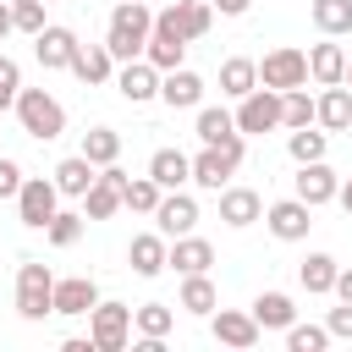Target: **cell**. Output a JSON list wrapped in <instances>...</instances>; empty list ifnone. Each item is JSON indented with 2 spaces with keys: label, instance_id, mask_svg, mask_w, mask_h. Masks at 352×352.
<instances>
[{
  "label": "cell",
  "instance_id": "obj_1",
  "mask_svg": "<svg viewBox=\"0 0 352 352\" xmlns=\"http://www.w3.org/2000/svg\"><path fill=\"white\" fill-rule=\"evenodd\" d=\"M148 33H154V11L148 0H116L110 11V28H104V44L116 60H138L148 50Z\"/></svg>",
  "mask_w": 352,
  "mask_h": 352
},
{
  "label": "cell",
  "instance_id": "obj_2",
  "mask_svg": "<svg viewBox=\"0 0 352 352\" xmlns=\"http://www.w3.org/2000/svg\"><path fill=\"white\" fill-rule=\"evenodd\" d=\"M16 121H22V132L38 138V143H55V138L66 132V110H60V99L44 94V88H22V94H16Z\"/></svg>",
  "mask_w": 352,
  "mask_h": 352
},
{
  "label": "cell",
  "instance_id": "obj_3",
  "mask_svg": "<svg viewBox=\"0 0 352 352\" xmlns=\"http://www.w3.org/2000/svg\"><path fill=\"white\" fill-rule=\"evenodd\" d=\"M16 314L28 324H38L44 314H55V275H50V264H38V258L16 264Z\"/></svg>",
  "mask_w": 352,
  "mask_h": 352
},
{
  "label": "cell",
  "instance_id": "obj_4",
  "mask_svg": "<svg viewBox=\"0 0 352 352\" xmlns=\"http://www.w3.org/2000/svg\"><path fill=\"white\" fill-rule=\"evenodd\" d=\"M236 165H242V138H231V143H204V148L192 154V182H198L204 192H220V187H231Z\"/></svg>",
  "mask_w": 352,
  "mask_h": 352
},
{
  "label": "cell",
  "instance_id": "obj_5",
  "mask_svg": "<svg viewBox=\"0 0 352 352\" xmlns=\"http://www.w3.org/2000/svg\"><path fill=\"white\" fill-rule=\"evenodd\" d=\"M258 82L275 88V94H292V88H308V50L297 44H280L258 60Z\"/></svg>",
  "mask_w": 352,
  "mask_h": 352
},
{
  "label": "cell",
  "instance_id": "obj_6",
  "mask_svg": "<svg viewBox=\"0 0 352 352\" xmlns=\"http://www.w3.org/2000/svg\"><path fill=\"white\" fill-rule=\"evenodd\" d=\"M55 209H60V187H55V176H28L22 192H16V220H22L28 231H44V226L55 220Z\"/></svg>",
  "mask_w": 352,
  "mask_h": 352
},
{
  "label": "cell",
  "instance_id": "obj_7",
  "mask_svg": "<svg viewBox=\"0 0 352 352\" xmlns=\"http://www.w3.org/2000/svg\"><path fill=\"white\" fill-rule=\"evenodd\" d=\"M132 330H138V324H132V308H126V302H104V297L94 302V314H88V336H94L99 352H121V346L132 341Z\"/></svg>",
  "mask_w": 352,
  "mask_h": 352
},
{
  "label": "cell",
  "instance_id": "obj_8",
  "mask_svg": "<svg viewBox=\"0 0 352 352\" xmlns=\"http://www.w3.org/2000/svg\"><path fill=\"white\" fill-rule=\"evenodd\" d=\"M154 28H165V33H176V38H204L209 28H214V6L209 0H176V6H165V11H154Z\"/></svg>",
  "mask_w": 352,
  "mask_h": 352
},
{
  "label": "cell",
  "instance_id": "obj_9",
  "mask_svg": "<svg viewBox=\"0 0 352 352\" xmlns=\"http://www.w3.org/2000/svg\"><path fill=\"white\" fill-rule=\"evenodd\" d=\"M280 126V94L275 88H253L248 99H236V132L242 138H253V132H275Z\"/></svg>",
  "mask_w": 352,
  "mask_h": 352
},
{
  "label": "cell",
  "instance_id": "obj_10",
  "mask_svg": "<svg viewBox=\"0 0 352 352\" xmlns=\"http://www.w3.org/2000/svg\"><path fill=\"white\" fill-rule=\"evenodd\" d=\"M160 66L148 60V55H138V60H121V72H116V94L126 99V104H148V99H160Z\"/></svg>",
  "mask_w": 352,
  "mask_h": 352
},
{
  "label": "cell",
  "instance_id": "obj_11",
  "mask_svg": "<svg viewBox=\"0 0 352 352\" xmlns=\"http://www.w3.org/2000/svg\"><path fill=\"white\" fill-rule=\"evenodd\" d=\"M264 226H270L275 242H302L308 226H314V204H302V198L292 192V198H280V204L264 209Z\"/></svg>",
  "mask_w": 352,
  "mask_h": 352
},
{
  "label": "cell",
  "instance_id": "obj_12",
  "mask_svg": "<svg viewBox=\"0 0 352 352\" xmlns=\"http://www.w3.org/2000/svg\"><path fill=\"white\" fill-rule=\"evenodd\" d=\"M292 192L302 198V204H336V192H341V176L324 165V160H308V165H297V176H292Z\"/></svg>",
  "mask_w": 352,
  "mask_h": 352
},
{
  "label": "cell",
  "instance_id": "obj_13",
  "mask_svg": "<svg viewBox=\"0 0 352 352\" xmlns=\"http://www.w3.org/2000/svg\"><path fill=\"white\" fill-rule=\"evenodd\" d=\"M121 187H126V170H121V165H104L99 182L82 192V214H88V220H110L116 209H126V204H121Z\"/></svg>",
  "mask_w": 352,
  "mask_h": 352
},
{
  "label": "cell",
  "instance_id": "obj_14",
  "mask_svg": "<svg viewBox=\"0 0 352 352\" xmlns=\"http://www.w3.org/2000/svg\"><path fill=\"white\" fill-rule=\"evenodd\" d=\"M209 336L220 341V346H236V352H248V346H258V319L253 314H236V308H214L209 314Z\"/></svg>",
  "mask_w": 352,
  "mask_h": 352
},
{
  "label": "cell",
  "instance_id": "obj_15",
  "mask_svg": "<svg viewBox=\"0 0 352 352\" xmlns=\"http://www.w3.org/2000/svg\"><path fill=\"white\" fill-rule=\"evenodd\" d=\"M33 55H38V66H44V72H72L77 33H72V28H60V22H50L44 33H33Z\"/></svg>",
  "mask_w": 352,
  "mask_h": 352
},
{
  "label": "cell",
  "instance_id": "obj_16",
  "mask_svg": "<svg viewBox=\"0 0 352 352\" xmlns=\"http://www.w3.org/2000/svg\"><path fill=\"white\" fill-rule=\"evenodd\" d=\"M154 226H160L165 236H187V231L198 226V198H192V192H182V187H176V192H165V198H160V209H154Z\"/></svg>",
  "mask_w": 352,
  "mask_h": 352
},
{
  "label": "cell",
  "instance_id": "obj_17",
  "mask_svg": "<svg viewBox=\"0 0 352 352\" xmlns=\"http://www.w3.org/2000/svg\"><path fill=\"white\" fill-rule=\"evenodd\" d=\"M126 258H132V270H138L143 280H154V275L165 270V258H170V236H165V231H138L132 248H126Z\"/></svg>",
  "mask_w": 352,
  "mask_h": 352
},
{
  "label": "cell",
  "instance_id": "obj_18",
  "mask_svg": "<svg viewBox=\"0 0 352 352\" xmlns=\"http://www.w3.org/2000/svg\"><path fill=\"white\" fill-rule=\"evenodd\" d=\"M94 302H99L94 275H66V280H55V314L82 319V314H94Z\"/></svg>",
  "mask_w": 352,
  "mask_h": 352
},
{
  "label": "cell",
  "instance_id": "obj_19",
  "mask_svg": "<svg viewBox=\"0 0 352 352\" xmlns=\"http://www.w3.org/2000/svg\"><path fill=\"white\" fill-rule=\"evenodd\" d=\"M160 99H165L170 110H198V104H204V77L187 72V66L165 72V77H160Z\"/></svg>",
  "mask_w": 352,
  "mask_h": 352
},
{
  "label": "cell",
  "instance_id": "obj_20",
  "mask_svg": "<svg viewBox=\"0 0 352 352\" xmlns=\"http://www.w3.org/2000/svg\"><path fill=\"white\" fill-rule=\"evenodd\" d=\"M220 220H226L231 231H242V226L264 220V198H258L253 187H220Z\"/></svg>",
  "mask_w": 352,
  "mask_h": 352
},
{
  "label": "cell",
  "instance_id": "obj_21",
  "mask_svg": "<svg viewBox=\"0 0 352 352\" xmlns=\"http://www.w3.org/2000/svg\"><path fill=\"white\" fill-rule=\"evenodd\" d=\"M214 264V248L204 242V236H170V258H165V270H176V275H204Z\"/></svg>",
  "mask_w": 352,
  "mask_h": 352
},
{
  "label": "cell",
  "instance_id": "obj_22",
  "mask_svg": "<svg viewBox=\"0 0 352 352\" xmlns=\"http://www.w3.org/2000/svg\"><path fill=\"white\" fill-rule=\"evenodd\" d=\"M308 77H314L319 88H336V82H346V50H341L336 38L314 44V50H308Z\"/></svg>",
  "mask_w": 352,
  "mask_h": 352
},
{
  "label": "cell",
  "instance_id": "obj_23",
  "mask_svg": "<svg viewBox=\"0 0 352 352\" xmlns=\"http://www.w3.org/2000/svg\"><path fill=\"white\" fill-rule=\"evenodd\" d=\"M50 176H55L60 198H82V192H88V187L99 182V165H94L88 154H66V160H60V165H55Z\"/></svg>",
  "mask_w": 352,
  "mask_h": 352
},
{
  "label": "cell",
  "instance_id": "obj_24",
  "mask_svg": "<svg viewBox=\"0 0 352 352\" xmlns=\"http://www.w3.org/2000/svg\"><path fill=\"white\" fill-rule=\"evenodd\" d=\"M314 104H319V110H314V121H319L324 132H352V88H346V82L324 88Z\"/></svg>",
  "mask_w": 352,
  "mask_h": 352
},
{
  "label": "cell",
  "instance_id": "obj_25",
  "mask_svg": "<svg viewBox=\"0 0 352 352\" xmlns=\"http://www.w3.org/2000/svg\"><path fill=\"white\" fill-rule=\"evenodd\" d=\"M72 77H82V82H110V77H116V55H110V44H77V55H72Z\"/></svg>",
  "mask_w": 352,
  "mask_h": 352
},
{
  "label": "cell",
  "instance_id": "obj_26",
  "mask_svg": "<svg viewBox=\"0 0 352 352\" xmlns=\"http://www.w3.org/2000/svg\"><path fill=\"white\" fill-rule=\"evenodd\" d=\"M148 176H154L165 192H176V187H187V182H192V160H187L182 148H154V160H148Z\"/></svg>",
  "mask_w": 352,
  "mask_h": 352
},
{
  "label": "cell",
  "instance_id": "obj_27",
  "mask_svg": "<svg viewBox=\"0 0 352 352\" xmlns=\"http://www.w3.org/2000/svg\"><path fill=\"white\" fill-rule=\"evenodd\" d=\"M248 314L258 319V330H286V324H297V302H292L286 292H258Z\"/></svg>",
  "mask_w": 352,
  "mask_h": 352
},
{
  "label": "cell",
  "instance_id": "obj_28",
  "mask_svg": "<svg viewBox=\"0 0 352 352\" xmlns=\"http://www.w3.org/2000/svg\"><path fill=\"white\" fill-rule=\"evenodd\" d=\"M253 88H258V60H248V55L220 60V94L226 99H248Z\"/></svg>",
  "mask_w": 352,
  "mask_h": 352
},
{
  "label": "cell",
  "instance_id": "obj_29",
  "mask_svg": "<svg viewBox=\"0 0 352 352\" xmlns=\"http://www.w3.org/2000/svg\"><path fill=\"white\" fill-rule=\"evenodd\" d=\"M336 275H341V264H336L330 253H308V258L297 264V280H302V292H314V297L336 292Z\"/></svg>",
  "mask_w": 352,
  "mask_h": 352
},
{
  "label": "cell",
  "instance_id": "obj_30",
  "mask_svg": "<svg viewBox=\"0 0 352 352\" xmlns=\"http://www.w3.org/2000/svg\"><path fill=\"white\" fill-rule=\"evenodd\" d=\"M198 143H231V138H242L236 132V116L231 110H220V104H198Z\"/></svg>",
  "mask_w": 352,
  "mask_h": 352
},
{
  "label": "cell",
  "instance_id": "obj_31",
  "mask_svg": "<svg viewBox=\"0 0 352 352\" xmlns=\"http://www.w3.org/2000/svg\"><path fill=\"white\" fill-rule=\"evenodd\" d=\"M286 154L297 160V165H308V160H324L330 154V132L314 121V126H292V138H286Z\"/></svg>",
  "mask_w": 352,
  "mask_h": 352
},
{
  "label": "cell",
  "instance_id": "obj_32",
  "mask_svg": "<svg viewBox=\"0 0 352 352\" xmlns=\"http://www.w3.org/2000/svg\"><path fill=\"white\" fill-rule=\"evenodd\" d=\"M182 308L198 314V319H209V314L220 308V292H214L209 270H204V275H182Z\"/></svg>",
  "mask_w": 352,
  "mask_h": 352
},
{
  "label": "cell",
  "instance_id": "obj_33",
  "mask_svg": "<svg viewBox=\"0 0 352 352\" xmlns=\"http://www.w3.org/2000/svg\"><path fill=\"white\" fill-rule=\"evenodd\" d=\"M132 324H138L143 341H165L176 330V308L170 302H143V308H132Z\"/></svg>",
  "mask_w": 352,
  "mask_h": 352
},
{
  "label": "cell",
  "instance_id": "obj_34",
  "mask_svg": "<svg viewBox=\"0 0 352 352\" xmlns=\"http://www.w3.org/2000/svg\"><path fill=\"white\" fill-rule=\"evenodd\" d=\"M77 154H88V160L104 170V165H116V160H121V132H116V126H88Z\"/></svg>",
  "mask_w": 352,
  "mask_h": 352
},
{
  "label": "cell",
  "instance_id": "obj_35",
  "mask_svg": "<svg viewBox=\"0 0 352 352\" xmlns=\"http://www.w3.org/2000/svg\"><path fill=\"white\" fill-rule=\"evenodd\" d=\"M160 198H165V187H160L154 176H126V187H121V204H126L132 214H148V220H154Z\"/></svg>",
  "mask_w": 352,
  "mask_h": 352
},
{
  "label": "cell",
  "instance_id": "obj_36",
  "mask_svg": "<svg viewBox=\"0 0 352 352\" xmlns=\"http://www.w3.org/2000/svg\"><path fill=\"white\" fill-rule=\"evenodd\" d=\"M314 28H319L324 38L352 33V0H314Z\"/></svg>",
  "mask_w": 352,
  "mask_h": 352
},
{
  "label": "cell",
  "instance_id": "obj_37",
  "mask_svg": "<svg viewBox=\"0 0 352 352\" xmlns=\"http://www.w3.org/2000/svg\"><path fill=\"white\" fill-rule=\"evenodd\" d=\"M160 72H176L182 66V55H187V38H176V33H165V28H154L148 33V50H143Z\"/></svg>",
  "mask_w": 352,
  "mask_h": 352
},
{
  "label": "cell",
  "instance_id": "obj_38",
  "mask_svg": "<svg viewBox=\"0 0 352 352\" xmlns=\"http://www.w3.org/2000/svg\"><path fill=\"white\" fill-rule=\"evenodd\" d=\"M82 220H88V214H77V209H55V220L44 226L50 248H77V242H82Z\"/></svg>",
  "mask_w": 352,
  "mask_h": 352
},
{
  "label": "cell",
  "instance_id": "obj_39",
  "mask_svg": "<svg viewBox=\"0 0 352 352\" xmlns=\"http://www.w3.org/2000/svg\"><path fill=\"white\" fill-rule=\"evenodd\" d=\"M314 110H319V104H314L302 88L280 94V126H286V132H292V126H314Z\"/></svg>",
  "mask_w": 352,
  "mask_h": 352
},
{
  "label": "cell",
  "instance_id": "obj_40",
  "mask_svg": "<svg viewBox=\"0 0 352 352\" xmlns=\"http://www.w3.org/2000/svg\"><path fill=\"white\" fill-rule=\"evenodd\" d=\"M336 336H330V324H286V346L292 352H324Z\"/></svg>",
  "mask_w": 352,
  "mask_h": 352
},
{
  "label": "cell",
  "instance_id": "obj_41",
  "mask_svg": "<svg viewBox=\"0 0 352 352\" xmlns=\"http://www.w3.org/2000/svg\"><path fill=\"white\" fill-rule=\"evenodd\" d=\"M44 6H50V0H11V22H16V33H28V38L44 33V28H50V22H44Z\"/></svg>",
  "mask_w": 352,
  "mask_h": 352
},
{
  "label": "cell",
  "instance_id": "obj_42",
  "mask_svg": "<svg viewBox=\"0 0 352 352\" xmlns=\"http://www.w3.org/2000/svg\"><path fill=\"white\" fill-rule=\"evenodd\" d=\"M16 94H22V66L0 55V110H16Z\"/></svg>",
  "mask_w": 352,
  "mask_h": 352
},
{
  "label": "cell",
  "instance_id": "obj_43",
  "mask_svg": "<svg viewBox=\"0 0 352 352\" xmlns=\"http://www.w3.org/2000/svg\"><path fill=\"white\" fill-rule=\"evenodd\" d=\"M22 182H28V176H22V165L0 154V198H16V192H22Z\"/></svg>",
  "mask_w": 352,
  "mask_h": 352
},
{
  "label": "cell",
  "instance_id": "obj_44",
  "mask_svg": "<svg viewBox=\"0 0 352 352\" xmlns=\"http://www.w3.org/2000/svg\"><path fill=\"white\" fill-rule=\"evenodd\" d=\"M330 336H341V341H352V302H341V308H330Z\"/></svg>",
  "mask_w": 352,
  "mask_h": 352
},
{
  "label": "cell",
  "instance_id": "obj_45",
  "mask_svg": "<svg viewBox=\"0 0 352 352\" xmlns=\"http://www.w3.org/2000/svg\"><path fill=\"white\" fill-rule=\"evenodd\" d=\"M209 6H214V11H220V16H242V11H248V6H253V0H209Z\"/></svg>",
  "mask_w": 352,
  "mask_h": 352
},
{
  "label": "cell",
  "instance_id": "obj_46",
  "mask_svg": "<svg viewBox=\"0 0 352 352\" xmlns=\"http://www.w3.org/2000/svg\"><path fill=\"white\" fill-rule=\"evenodd\" d=\"M336 302H352V270L336 275Z\"/></svg>",
  "mask_w": 352,
  "mask_h": 352
},
{
  "label": "cell",
  "instance_id": "obj_47",
  "mask_svg": "<svg viewBox=\"0 0 352 352\" xmlns=\"http://www.w3.org/2000/svg\"><path fill=\"white\" fill-rule=\"evenodd\" d=\"M11 28H16V22H11V0H0V38H6Z\"/></svg>",
  "mask_w": 352,
  "mask_h": 352
},
{
  "label": "cell",
  "instance_id": "obj_48",
  "mask_svg": "<svg viewBox=\"0 0 352 352\" xmlns=\"http://www.w3.org/2000/svg\"><path fill=\"white\" fill-rule=\"evenodd\" d=\"M336 204H341V209H346V214H352V176H346V182H341V192H336Z\"/></svg>",
  "mask_w": 352,
  "mask_h": 352
},
{
  "label": "cell",
  "instance_id": "obj_49",
  "mask_svg": "<svg viewBox=\"0 0 352 352\" xmlns=\"http://www.w3.org/2000/svg\"><path fill=\"white\" fill-rule=\"evenodd\" d=\"M346 88H352V55H346Z\"/></svg>",
  "mask_w": 352,
  "mask_h": 352
}]
</instances>
